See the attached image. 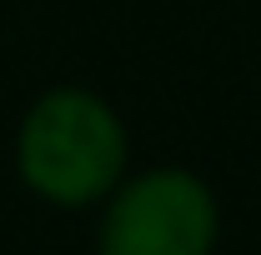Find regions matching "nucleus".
Returning a JSON list of instances; mask_svg holds the SVG:
<instances>
[{
  "instance_id": "f257e3e1",
  "label": "nucleus",
  "mask_w": 261,
  "mask_h": 255,
  "mask_svg": "<svg viewBox=\"0 0 261 255\" xmlns=\"http://www.w3.org/2000/svg\"><path fill=\"white\" fill-rule=\"evenodd\" d=\"M15 160L25 185L50 205H91L116 185L126 165V135L106 100L86 90H50L31 105Z\"/></svg>"
},
{
  "instance_id": "f03ea898",
  "label": "nucleus",
  "mask_w": 261,
  "mask_h": 255,
  "mask_svg": "<svg viewBox=\"0 0 261 255\" xmlns=\"http://www.w3.org/2000/svg\"><path fill=\"white\" fill-rule=\"evenodd\" d=\"M211 240V190L186 170H151L130 180L100 225V255H206Z\"/></svg>"
}]
</instances>
